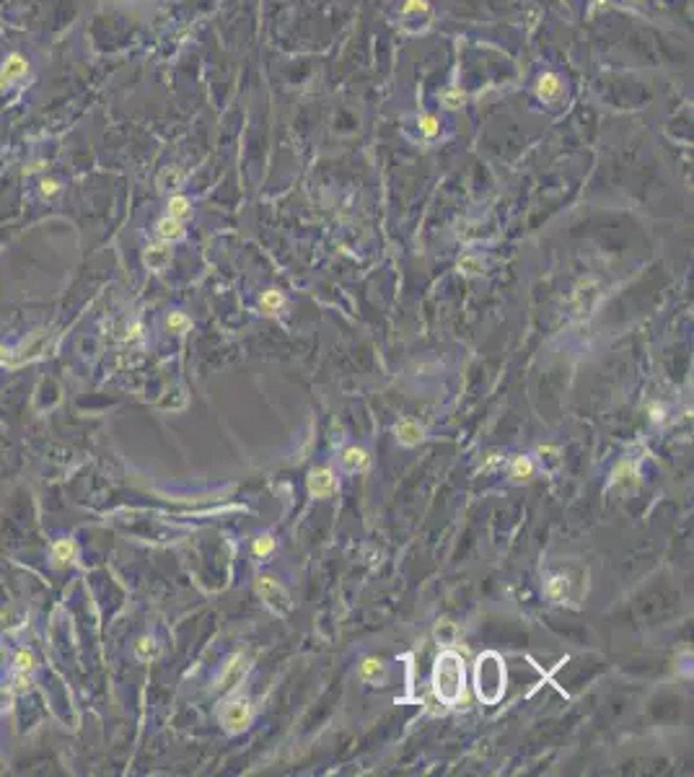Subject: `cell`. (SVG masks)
I'll return each mask as SVG.
<instances>
[{"instance_id":"d6986e66","label":"cell","mask_w":694,"mask_h":777,"mask_svg":"<svg viewBox=\"0 0 694 777\" xmlns=\"http://www.w3.org/2000/svg\"><path fill=\"white\" fill-rule=\"evenodd\" d=\"M637 477V469L632 461H622L612 474V484H632Z\"/></svg>"},{"instance_id":"5b68a950","label":"cell","mask_w":694,"mask_h":777,"mask_svg":"<svg viewBox=\"0 0 694 777\" xmlns=\"http://www.w3.org/2000/svg\"><path fill=\"white\" fill-rule=\"evenodd\" d=\"M247 671H249L247 656H234V658L225 663L221 676H218V689H231L236 684H241V679L247 676Z\"/></svg>"},{"instance_id":"9a60e30c","label":"cell","mask_w":694,"mask_h":777,"mask_svg":"<svg viewBox=\"0 0 694 777\" xmlns=\"http://www.w3.org/2000/svg\"><path fill=\"white\" fill-rule=\"evenodd\" d=\"M386 676V666L381 663L378 658H363L360 663V679L365 682H384Z\"/></svg>"},{"instance_id":"ba28073f","label":"cell","mask_w":694,"mask_h":777,"mask_svg":"<svg viewBox=\"0 0 694 777\" xmlns=\"http://www.w3.org/2000/svg\"><path fill=\"white\" fill-rule=\"evenodd\" d=\"M142 262H145V267L153 272H161L169 267V262H171V249L166 247V244H151V247L145 249V254H142Z\"/></svg>"},{"instance_id":"e0dca14e","label":"cell","mask_w":694,"mask_h":777,"mask_svg":"<svg viewBox=\"0 0 694 777\" xmlns=\"http://www.w3.org/2000/svg\"><path fill=\"white\" fill-rule=\"evenodd\" d=\"M259 306H262L264 314H275V311H280L285 306V295L280 291H264L262 298H259Z\"/></svg>"},{"instance_id":"4dcf8cb0","label":"cell","mask_w":694,"mask_h":777,"mask_svg":"<svg viewBox=\"0 0 694 777\" xmlns=\"http://www.w3.org/2000/svg\"><path fill=\"white\" fill-rule=\"evenodd\" d=\"M42 192H45L47 197H52V195H58L60 192V184L55 182V179H45V182H42Z\"/></svg>"},{"instance_id":"ffe728a7","label":"cell","mask_w":694,"mask_h":777,"mask_svg":"<svg viewBox=\"0 0 694 777\" xmlns=\"http://www.w3.org/2000/svg\"><path fill=\"white\" fill-rule=\"evenodd\" d=\"M251 552H254V557H259V560L270 557V554L275 552V536H272V534H262V536H257L254 544H251Z\"/></svg>"},{"instance_id":"44dd1931","label":"cell","mask_w":694,"mask_h":777,"mask_svg":"<svg viewBox=\"0 0 694 777\" xmlns=\"http://www.w3.org/2000/svg\"><path fill=\"white\" fill-rule=\"evenodd\" d=\"M189 212H192V202H189L187 197H182V195H174V197L169 200V215H171V218L182 221V218H187Z\"/></svg>"},{"instance_id":"3957f363","label":"cell","mask_w":694,"mask_h":777,"mask_svg":"<svg viewBox=\"0 0 694 777\" xmlns=\"http://www.w3.org/2000/svg\"><path fill=\"white\" fill-rule=\"evenodd\" d=\"M254 591H257V596L270 606L272 612L285 614V612H290V606H293V601H290V596H288V591H285L283 586L270 576L257 578Z\"/></svg>"},{"instance_id":"7c38bea8","label":"cell","mask_w":694,"mask_h":777,"mask_svg":"<svg viewBox=\"0 0 694 777\" xmlns=\"http://www.w3.org/2000/svg\"><path fill=\"white\" fill-rule=\"evenodd\" d=\"M368 464H371V456L365 454L363 448L347 446L345 451H342V467H345L347 471H363V469H368Z\"/></svg>"},{"instance_id":"52a82bcc","label":"cell","mask_w":694,"mask_h":777,"mask_svg":"<svg viewBox=\"0 0 694 777\" xmlns=\"http://www.w3.org/2000/svg\"><path fill=\"white\" fill-rule=\"evenodd\" d=\"M26 71H29L26 58H21V55H16V52H13L11 58L5 60V65L0 68V91H3V88H8L13 81H18Z\"/></svg>"},{"instance_id":"2e32d148","label":"cell","mask_w":694,"mask_h":777,"mask_svg":"<svg viewBox=\"0 0 694 777\" xmlns=\"http://www.w3.org/2000/svg\"><path fill=\"white\" fill-rule=\"evenodd\" d=\"M182 182H184V174H182V169L171 166V169H166L164 174L158 177V189H164V192H174V189L182 187Z\"/></svg>"},{"instance_id":"484cf974","label":"cell","mask_w":694,"mask_h":777,"mask_svg":"<svg viewBox=\"0 0 694 777\" xmlns=\"http://www.w3.org/2000/svg\"><path fill=\"white\" fill-rule=\"evenodd\" d=\"M52 552H55V560H58V563H65V560H71L73 554H75V547L62 539V542H55Z\"/></svg>"},{"instance_id":"8992f818","label":"cell","mask_w":694,"mask_h":777,"mask_svg":"<svg viewBox=\"0 0 694 777\" xmlns=\"http://www.w3.org/2000/svg\"><path fill=\"white\" fill-rule=\"evenodd\" d=\"M306 487L311 497H327V495L334 490V474L332 469H311L306 477Z\"/></svg>"},{"instance_id":"d4e9b609","label":"cell","mask_w":694,"mask_h":777,"mask_svg":"<svg viewBox=\"0 0 694 777\" xmlns=\"http://www.w3.org/2000/svg\"><path fill=\"white\" fill-rule=\"evenodd\" d=\"M420 130H423L425 138H436L438 132H441V122H438V117H433V114H423V117H420Z\"/></svg>"},{"instance_id":"836d02e7","label":"cell","mask_w":694,"mask_h":777,"mask_svg":"<svg viewBox=\"0 0 694 777\" xmlns=\"http://www.w3.org/2000/svg\"><path fill=\"white\" fill-rule=\"evenodd\" d=\"M650 412H653V420H656V423L663 420V410H660L658 404H653V407H650Z\"/></svg>"},{"instance_id":"1f68e13d","label":"cell","mask_w":694,"mask_h":777,"mask_svg":"<svg viewBox=\"0 0 694 777\" xmlns=\"http://www.w3.org/2000/svg\"><path fill=\"white\" fill-rule=\"evenodd\" d=\"M18 669H21V671H29V669H32V666H34V663H32V656H29V653H18Z\"/></svg>"},{"instance_id":"ac0fdd59","label":"cell","mask_w":694,"mask_h":777,"mask_svg":"<svg viewBox=\"0 0 694 777\" xmlns=\"http://www.w3.org/2000/svg\"><path fill=\"white\" fill-rule=\"evenodd\" d=\"M456 637H459V630H456V624L448 622V619H443V622L436 627V640L438 645H454L456 643Z\"/></svg>"},{"instance_id":"f1b7e54d","label":"cell","mask_w":694,"mask_h":777,"mask_svg":"<svg viewBox=\"0 0 694 777\" xmlns=\"http://www.w3.org/2000/svg\"><path fill=\"white\" fill-rule=\"evenodd\" d=\"M497 464H503V454H500V451H490L482 461V469L487 471V469H493V467H497Z\"/></svg>"},{"instance_id":"83f0119b","label":"cell","mask_w":694,"mask_h":777,"mask_svg":"<svg viewBox=\"0 0 694 777\" xmlns=\"http://www.w3.org/2000/svg\"><path fill=\"white\" fill-rule=\"evenodd\" d=\"M427 11V0H404L401 3V16H417Z\"/></svg>"},{"instance_id":"7402d4cb","label":"cell","mask_w":694,"mask_h":777,"mask_svg":"<svg viewBox=\"0 0 694 777\" xmlns=\"http://www.w3.org/2000/svg\"><path fill=\"white\" fill-rule=\"evenodd\" d=\"M459 270L464 275H480V272H484V259L480 254H464L459 259Z\"/></svg>"},{"instance_id":"4fadbf2b","label":"cell","mask_w":694,"mask_h":777,"mask_svg":"<svg viewBox=\"0 0 694 777\" xmlns=\"http://www.w3.org/2000/svg\"><path fill=\"white\" fill-rule=\"evenodd\" d=\"M156 234H158L161 241H179V238L184 236V225H182V221H177V218L166 215V218H161V221L156 223Z\"/></svg>"},{"instance_id":"5bb4252c","label":"cell","mask_w":694,"mask_h":777,"mask_svg":"<svg viewBox=\"0 0 694 777\" xmlns=\"http://www.w3.org/2000/svg\"><path fill=\"white\" fill-rule=\"evenodd\" d=\"M510 477H513V482H529L534 477V461L529 456H516L510 461Z\"/></svg>"},{"instance_id":"277c9868","label":"cell","mask_w":694,"mask_h":777,"mask_svg":"<svg viewBox=\"0 0 694 777\" xmlns=\"http://www.w3.org/2000/svg\"><path fill=\"white\" fill-rule=\"evenodd\" d=\"M221 723L228 733H244L251 723V705H249L247 697L225 702L223 710H221Z\"/></svg>"},{"instance_id":"7a4b0ae2","label":"cell","mask_w":694,"mask_h":777,"mask_svg":"<svg viewBox=\"0 0 694 777\" xmlns=\"http://www.w3.org/2000/svg\"><path fill=\"white\" fill-rule=\"evenodd\" d=\"M508 689V671L506 661L500 658L495 650H487L477 658L474 666V692L482 700L484 705L500 702Z\"/></svg>"},{"instance_id":"603a6c76","label":"cell","mask_w":694,"mask_h":777,"mask_svg":"<svg viewBox=\"0 0 694 777\" xmlns=\"http://www.w3.org/2000/svg\"><path fill=\"white\" fill-rule=\"evenodd\" d=\"M464 101H467V96H464L461 88H446V91L441 94V104L446 106V109H459V106H464Z\"/></svg>"},{"instance_id":"6da1fadb","label":"cell","mask_w":694,"mask_h":777,"mask_svg":"<svg viewBox=\"0 0 694 777\" xmlns=\"http://www.w3.org/2000/svg\"><path fill=\"white\" fill-rule=\"evenodd\" d=\"M467 689V669L461 656L454 650H443L433 666V695L443 705H456Z\"/></svg>"},{"instance_id":"cb8c5ba5","label":"cell","mask_w":694,"mask_h":777,"mask_svg":"<svg viewBox=\"0 0 694 777\" xmlns=\"http://www.w3.org/2000/svg\"><path fill=\"white\" fill-rule=\"evenodd\" d=\"M166 324H169V330L171 332H187L189 327H192V321H189L187 314H182V311H171V317L166 319Z\"/></svg>"},{"instance_id":"4316f807","label":"cell","mask_w":694,"mask_h":777,"mask_svg":"<svg viewBox=\"0 0 694 777\" xmlns=\"http://www.w3.org/2000/svg\"><path fill=\"white\" fill-rule=\"evenodd\" d=\"M135 653H138V658L148 661L156 656V643L153 640H148V637H142V640H138V645H135Z\"/></svg>"},{"instance_id":"f546056e","label":"cell","mask_w":694,"mask_h":777,"mask_svg":"<svg viewBox=\"0 0 694 777\" xmlns=\"http://www.w3.org/2000/svg\"><path fill=\"white\" fill-rule=\"evenodd\" d=\"M539 456H541V461H552V464H560V454H557V448L541 446L539 448Z\"/></svg>"},{"instance_id":"8fae6325","label":"cell","mask_w":694,"mask_h":777,"mask_svg":"<svg viewBox=\"0 0 694 777\" xmlns=\"http://www.w3.org/2000/svg\"><path fill=\"white\" fill-rule=\"evenodd\" d=\"M394 433H397V441H399L401 446H417V443L423 441V428L414 423V420H401V423H397Z\"/></svg>"},{"instance_id":"30bf717a","label":"cell","mask_w":694,"mask_h":777,"mask_svg":"<svg viewBox=\"0 0 694 777\" xmlns=\"http://www.w3.org/2000/svg\"><path fill=\"white\" fill-rule=\"evenodd\" d=\"M544 593L552 604H565L567 596H570V580L567 576H549L547 578V586H544Z\"/></svg>"},{"instance_id":"9c48e42d","label":"cell","mask_w":694,"mask_h":777,"mask_svg":"<svg viewBox=\"0 0 694 777\" xmlns=\"http://www.w3.org/2000/svg\"><path fill=\"white\" fill-rule=\"evenodd\" d=\"M536 94L541 101H557L562 96V78L557 73H544L536 83Z\"/></svg>"},{"instance_id":"d6a6232c","label":"cell","mask_w":694,"mask_h":777,"mask_svg":"<svg viewBox=\"0 0 694 777\" xmlns=\"http://www.w3.org/2000/svg\"><path fill=\"white\" fill-rule=\"evenodd\" d=\"M8 705H11V692L0 689V710H8Z\"/></svg>"}]
</instances>
